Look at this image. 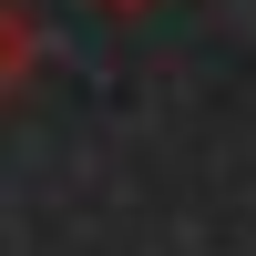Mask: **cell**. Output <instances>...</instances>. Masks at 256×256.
<instances>
[{"label": "cell", "instance_id": "cell-2", "mask_svg": "<svg viewBox=\"0 0 256 256\" xmlns=\"http://www.w3.org/2000/svg\"><path fill=\"white\" fill-rule=\"evenodd\" d=\"M92 10H113V20H134V10H154V0H92Z\"/></svg>", "mask_w": 256, "mask_h": 256}, {"label": "cell", "instance_id": "cell-1", "mask_svg": "<svg viewBox=\"0 0 256 256\" xmlns=\"http://www.w3.org/2000/svg\"><path fill=\"white\" fill-rule=\"evenodd\" d=\"M31 72H41V20L20 10V0H0V102H10Z\"/></svg>", "mask_w": 256, "mask_h": 256}]
</instances>
